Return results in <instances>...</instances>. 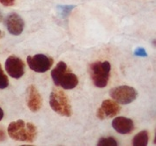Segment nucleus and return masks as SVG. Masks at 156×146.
<instances>
[{
	"mask_svg": "<svg viewBox=\"0 0 156 146\" xmlns=\"http://www.w3.org/2000/svg\"><path fill=\"white\" fill-rule=\"evenodd\" d=\"M148 132L147 131H141L138 134L134 136L133 139V145L135 146H146L148 144Z\"/></svg>",
	"mask_w": 156,
	"mask_h": 146,
	"instance_id": "12",
	"label": "nucleus"
},
{
	"mask_svg": "<svg viewBox=\"0 0 156 146\" xmlns=\"http://www.w3.org/2000/svg\"><path fill=\"white\" fill-rule=\"evenodd\" d=\"M3 36H4V34H3V32H2V31L0 30V38H1V37H2Z\"/></svg>",
	"mask_w": 156,
	"mask_h": 146,
	"instance_id": "22",
	"label": "nucleus"
},
{
	"mask_svg": "<svg viewBox=\"0 0 156 146\" xmlns=\"http://www.w3.org/2000/svg\"><path fill=\"white\" fill-rule=\"evenodd\" d=\"M154 143L156 144V133H155V138H154Z\"/></svg>",
	"mask_w": 156,
	"mask_h": 146,
	"instance_id": "24",
	"label": "nucleus"
},
{
	"mask_svg": "<svg viewBox=\"0 0 156 146\" xmlns=\"http://www.w3.org/2000/svg\"><path fill=\"white\" fill-rule=\"evenodd\" d=\"M109 94L111 98L122 105H128L135 100L137 92L134 87L129 86H119L110 90Z\"/></svg>",
	"mask_w": 156,
	"mask_h": 146,
	"instance_id": "5",
	"label": "nucleus"
},
{
	"mask_svg": "<svg viewBox=\"0 0 156 146\" xmlns=\"http://www.w3.org/2000/svg\"><path fill=\"white\" fill-rule=\"evenodd\" d=\"M3 19H4L3 14H2V12L0 11V22H2V21H3Z\"/></svg>",
	"mask_w": 156,
	"mask_h": 146,
	"instance_id": "21",
	"label": "nucleus"
},
{
	"mask_svg": "<svg viewBox=\"0 0 156 146\" xmlns=\"http://www.w3.org/2000/svg\"><path fill=\"white\" fill-rule=\"evenodd\" d=\"M9 86V80L0 64V89H5Z\"/></svg>",
	"mask_w": 156,
	"mask_h": 146,
	"instance_id": "14",
	"label": "nucleus"
},
{
	"mask_svg": "<svg viewBox=\"0 0 156 146\" xmlns=\"http://www.w3.org/2000/svg\"><path fill=\"white\" fill-rule=\"evenodd\" d=\"M26 103L29 109L33 112H38L43 105V99L37 87L30 85L26 90Z\"/></svg>",
	"mask_w": 156,
	"mask_h": 146,
	"instance_id": "8",
	"label": "nucleus"
},
{
	"mask_svg": "<svg viewBox=\"0 0 156 146\" xmlns=\"http://www.w3.org/2000/svg\"><path fill=\"white\" fill-rule=\"evenodd\" d=\"M97 145L99 146H116L118 145V142L114 137H106L101 138L98 141Z\"/></svg>",
	"mask_w": 156,
	"mask_h": 146,
	"instance_id": "13",
	"label": "nucleus"
},
{
	"mask_svg": "<svg viewBox=\"0 0 156 146\" xmlns=\"http://www.w3.org/2000/svg\"><path fill=\"white\" fill-rule=\"evenodd\" d=\"M112 126L120 134H129L134 129L132 119L126 117H116L112 121Z\"/></svg>",
	"mask_w": 156,
	"mask_h": 146,
	"instance_id": "10",
	"label": "nucleus"
},
{
	"mask_svg": "<svg viewBox=\"0 0 156 146\" xmlns=\"http://www.w3.org/2000/svg\"><path fill=\"white\" fill-rule=\"evenodd\" d=\"M5 26L9 33L13 36H19L23 31L24 22L17 13H11L5 18Z\"/></svg>",
	"mask_w": 156,
	"mask_h": 146,
	"instance_id": "9",
	"label": "nucleus"
},
{
	"mask_svg": "<svg viewBox=\"0 0 156 146\" xmlns=\"http://www.w3.org/2000/svg\"><path fill=\"white\" fill-rule=\"evenodd\" d=\"M134 55L137 56H142V57H144V56H147V53L146 52V50L144 49H142V48H138V49H136L135 51H134Z\"/></svg>",
	"mask_w": 156,
	"mask_h": 146,
	"instance_id": "16",
	"label": "nucleus"
},
{
	"mask_svg": "<svg viewBox=\"0 0 156 146\" xmlns=\"http://www.w3.org/2000/svg\"><path fill=\"white\" fill-rule=\"evenodd\" d=\"M6 72L11 78L19 79L24 74L25 71V64L22 59L16 56H9L5 61Z\"/></svg>",
	"mask_w": 156,
	"mask_h": 146,
	"instance_id": "7",
	"label": "nucleus"
},
{
	"mask_svg": "<svg viewBox=\"0 0 156 146\" xmlns=\"http://www.w3.org/2000/svg\"><path fill=\"white\" fill-rule=\"evenodd\" d=\"M110 70H111V65L108 61L105 62L98 61L90 64L89 71L93 84L99 88L105 87L109 80Z\"/></svg>",
	"mask_w": 156,
	"mask_h": 146,
	"instance_id": "3",
	"label": "nucleus"
},
{
	"mask_svg": "<svg viewBox=\"0 0 156 146\" xmlns=\"http://www.w3.org/2000/svg\"><path fill=\"white\" fill-rule=\"evenodd\" d=\"M74 7H75L74 5H62L58 6V10H59V12H60L62 17H66L71 12Z\"/></svg>",
	"mask_w": 156,
	"mask_h": 146,
	"instance_id": "15",
	"label": "nucleus"
},
{
	"mask_svg": "<svg viewBox=\"0 0 156 146\" xmlns=\"http://www.w3.org/2000/svg\"><path fill=\"white\" fill-rule=\"evenodd\" d=\"M8 134L12 139L16 141L32 143L37 136V130L35 124L23 120H17L11 122L8 126Z\"/></svg>",
	"mask_w": 156,
	"mask_h": 146,
	"instance_id": "1",
	"label": "nucleus"
},
{
	"mask_svg": "<svg viewBox=\"0 0 156 146\" xmlns=\"http://www.w3.org/2000/svg\"><path fill=\"white\" fill-rule=\"evenodd\" d=\"M50 105L51 109L63 117H70L72 109L66 93L61 89L55 88L50 96Z\"/></svg>",
	"mask_w": 156,
	"mask_h": 146,
	"instance_id": "4",
	"label": "nucleus"
},
{
	"mask_svg": "<svg viewBox=\"0 0 156 146\" xmlns=\"http://www.w3.org/2000/svg\"><path fill=\"white\" fill-rule=\"evenodd\" d=\"M51 78L56 86L61 87L63 89H73L78 85L77 76L69 69L64 62H58L52 69Z\"/></svg>",
	"mask_w": 156,
	"mask_h": 146,
	"instance_id": "2",
	"label": "nucleus"
},
{
	"mask_svg": "<svg viewBox=\"0 0 156 146\" xmlns=\"http://www.w3.org/2000/svg\"><path fill=\"white\" fill-rule=\"evenodd\" d=\"M3 118H4V111H3V109L0 107V121L3 119Z\"/></svg>",
	"mask_w": 156,
	"mask_h": 146,
	"instance_id": "20",
	"label": "nucleus"
},
{
	"mask_svg": "<svg viewBox=\"0 0 156 146\" xmlns=\"http://www.w3.org/2000/svg\"><path fill=\"white\" fill-rule=\"evenodd\" d=\"M54 63L53 59L44 54H37L27 57L29 67L37 73H44L51 68Z\"/></svg>",
	"mask_w": 156,
	"mask_h": 146,
	"instance_id": "6",
	"label": "nucleus"
},
{
	"mask_svg": "<svg viewBox=\"0 0 156 146\" xmlns=\"http://www.w3.org/2000/svg\"><path fill=\"white\" fill-rule=\"evenodd\" d=\"M6 139L5 132L3 130L0 129V142H3Z\"/></svg>",
	"mask_w": 156,
	"mask_h": 146,
	"instance_id": "19",
	"label": "nucleus"
},
{
	"mask_svg": "<svg viewBox=\"0 0 156 146\" xmlns=\"http://www.w3.org/2000/svg\"><path fill=\"white\" fill-rule=\"evenodd\" d=\"M96 116H97V118H99V119H101V120L106 118V115H105V113H104V112H103V110H102L101 107L98 109V110H97Z\"/></svg>",
	"mask_w": 156,
	"mask_h": 146,
	"instance_id": "18",
	"label": "nucleus"
},
{
	"mask_svg": "<svg viewBox=\"0 0 156 146\" xmlns=\"http://www.w3.org/2000/svg\"><path fill=\"white\" fill-rule=\"evenodd\" d=\"M0 4L4 6H12L15 4V0H0Z\"/></svg>",
	"mask_w": 156,
	"mask_h": 146,
	"instance_id": "17",
	"label": "nucleus"
},
{
	"mask_svg": "<svg viewBox=\"0 0 156 146\" xmlns=\"http://www.w3.org/2000/svg\"><path fill=\"white\" fill-rule=\"evenodd\" d=\"M101 108L105 113L106 118L116 117L117 114L121 111V107L119 103L115 100L114 101L111 100H105L101 103Z\"/></svg>",
	"mask_w": 156,
	"mask_h": 146,
	"instance_id": "11",
	"label": "nucleus"
},
{
	"mask_svg": "<svg viewBox=\"0 0 156 146\" xmlns=\"http://www.w3.org/2000/svg\"><path fill=\"white\" fill-rule=\"evenodd\" d=\"M153 44L154 45V46H156V40H154V41L153 42Z\"/></svg>",
	"mask_w": 156,
	"mask_h": 146,
	"instance_id": "23",
	"label": "nucleus"
}]
</instances>
